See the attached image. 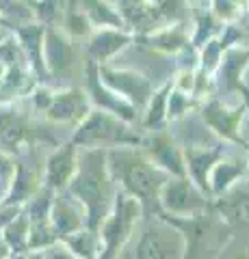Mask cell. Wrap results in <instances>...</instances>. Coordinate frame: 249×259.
I'll use <instances>...</instances> for the list:
<instances>
[{
	"label": "cell",
	"instance_id": "obj_1",
	"mask_svg": "<svg viewBox=\"0 0 249 259\" xmlns=\"http://www.w3.org/2000/svg\"><path fill=\"white\" fill-rule=\"evenodd\" d=\"M180 248L182 240L178 231L167 225H152L136 246V259H175Z\"/></svg>",
	"mask_w": 249,
	"mask_h": 259
},
{
	"label": "cell",
	"instance_id": "obj_2",
	"mask_svg": "<svg viewBox=\"0 0 249 259\" xmlns=\"http://www.w3.org/2000/svg\"><path fill=\"white\" fill-rule=\"evenodd\" d=\"M117 168L122 171L124 184L130 188L132 194L146 199L156 190V171L152 168L146 160L136 156H122Z\"/></svg>",
	"mask_w": 249,
	"mask_h": 259
},
{
	"label": "cell",
	"instance_id": "obj_3",
	"mask_svg": "<svg viewBox=\"0 0 249 259\" xmlns=\"http://www.w3.org/2000/svg\"><path fill=\"white\" fill-rule=\"evenodd\" d=\"M134 212H136L134 203H132V201H128V203H124L122 207H119L115 221L109 223L106 233H104V236H106L111 253H113L117 246H122V242L128 238V231H130V223H132V218H134Z\"/></svg>",
	"mask_w": 249,
	"mask_h": 259
},
{
	"label": "cell",
	"instance_id": "obj_4",
	"mask_svg": "<svg viewBox=\"0 0 249 259\" xmlns=\"http://www.w3.org/2000/svg\"><path fill=\"white\" fill-rule=\"evenodd\" d=\"M175 192H178V186H167V190H165V197H175ZM191 190L187 188V184H182V194L180 197H187ZM167 207L169 209H175V212H184V209H193L191 203H187L184 199H173V201H165Z\"/></svg>",
	"mask_w": 249,
	"mask_h": 259
},
{
	"label": "cell",
	"instance_id": "obj_5",
	"mask_svg": "<svg viewBox=\"0 0 249 259\" xmlns=\"http://www.w3.org/2000/svg\"><path fill=\"white\" fill-rule=\"evenodd\" d=\"M232 259H249V253H238V255H234Z\"/></svg>",
	"mask_w": 249,
	"mask_h": 259
}]
</instances>
